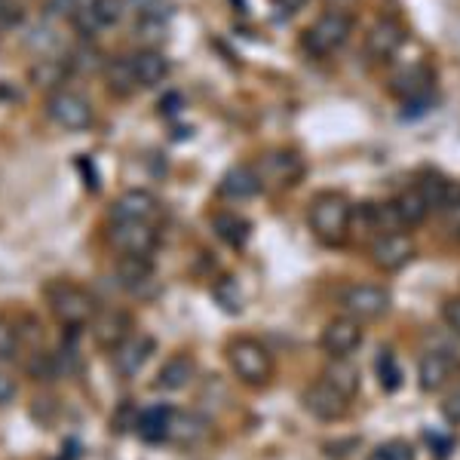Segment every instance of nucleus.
Wrapping results in <instances>:
<instances>
[{
	"instance_id": "a211bd4d",
	"label": "nucleus",
	"mask_w": 460,
	"mask_h": 460,
	"mask_svg": "<svg viewBox=\"0 0 460 460\" xmlns=\"http://www.w3.org/2000/svg\"><path fill=\"white\" fill-rule=\"evenodd\" d=\"M457 362L445 350H427L418 362V384L424 393H439L451 384Z\"/></svg>"
},
{
	"instance_id": "f257e3e1",
	"label": "nucleus",
	"mask_w": 460,
	"mask_h": 460,
	"mask_svg": "<svg viewBox=\"0 0 460 460\" xmlns=\"http://www.w3.org/2000/svg\"><path fill=\"white\" fill-rule=\"evenodd\" d=\"M307 221H310V230L319 243L325 246H341L350 234V225H353V206L350 199L338 190H323L310 199V212H307Z\"/></svg>"
},
{
	"instance_id": "b1692460",
	"label": "nucleus",
	"mask_w": 460,
	"mask_h": 460,
	"mask_svg": "<svg viewBox=\"0 0 460 460\" xmlns=\"http://www.w3.org/2000/svg\"><path fill=\"white\" fill-rule=\"evenodd\" d=\"M194 375H197L194 359H190L188 353H175L172 359L163 362V368L157 372V381H154V387L166 390V393H178V390H184L190 381H194Z\"/></svg>"
},
{
	"instance_id": "bb28decb",
	"label": "nucleus",
	"mask_w": 460,
	"mask_h": 460,
	"mask_svg": "<svg viewBox=\"0 0 460 460\" xmlns=\"http://www.w3.org/2000/svg\"><path fill=\"white\" fill-rule=\"evenodd\" d=\"M105 80H108V89L114 95H132L138 89V80H136V71H132V58L129 56H114L108 58L105 65Z\"/></svg>"
},
{
	"instance_id": "4be33fe9",
	"label": "nucleus",
	"mask_w": 460,
	"mask_h": 460,
	"mask_svg": "<svg viewBox=\"0 0 460 460\" xmlns=\"http://www.w3.org/2000/svg\"><path fill=\"white\" fill-rule=\"evenodd\" d=\"M132 58V71H136L138 89H154L169 77V58L160 49H138Z\"/></svg>"
},
{
	"instance_id": "72a5a7b5",
	"label": "nucleus",
	"mask_w": 460,
	"mask_h": 460,
	"mask_svg": "<svg viewBox=\"0 0 460 460\" xmlns=\"http://www.w3.org/2000/svg\"><path fill=\"white\" fill-rule=\"evenodd\" d=\"M28 375L34 377V381H56V377H62V366H58V356L56 353H47V350H37L31 353V359H28Z\"/></svg>"
},
{
	"instance_id": "37998d69",
	"label": "nucleus",
	"mask_w": 460,
	"mask_h": 460,
	"mask_svg": "<svg viewBox=\"0 0 460 460\" xmlns=\"http://www.w3.org/2000/svg\"><path fill=\"white\" fill-rule=\"evenodd\" d=\"M273 6H277L279 13H288V16H292V13H298L304 4H307V0H270Z\"/></svg>"
},
{
	"instance_id": "c85d7f7f",
	"label": "nucleus",
	"mask_w": 460,
	"mask_h": 460,
	"mask_svg": "<svg viewBox=\"0 0 460 460\" xmlns=\"http://www.w3.org/2000/svg\"><path fill=\"white\" fill-rule=\"evenodd\" d=\"M414 188L424 194V199L429 203V209L433 212H442V206L448 203V197H451V190H455V184L448 181L445 175H439V172H424L418 178V184Z\"/></svg>"
},
{
	"instance_id": "a878e982",
	"label": "nucleus",
	"mask_w": 460,
	"mask_h": 460,
	"mask_svg": "<svg viewBox=\"0 0 460 460\" xmlns=\"http://www.w3.org/2000/svg\"><path fill=\"white\" fill-rule=\"evenodd\" d=\"M393 206H396V212H399V218H402V227H418V225H424V221L433 215V209H429V203L424 199V194H420L418 188H408L402 190L396 199H393Z\"/></svg>"
},
{
	"instance_id": "6ab92c4d",
	"label": "nucleus",
	"mask_w": 460,
	"mask_h": 460,
	"mask_svg": "<svg viewBox=\"0 0 460 460\" xmlns=\"http://www.w3.org/2000/svg\"><path fill=\"white\" fill-rule=\"evenodd\" d=\"M154 350H157V341H154L151 335H129L114 350V368L123 377L138 375L145 368V362L154 356Z\"/></svg>"
},
{
	"instance_id": "f704fd0d",
	"label": "nucleus",
	"mask_w": 460,
	"mask_h": 460,
	"mask_svg": "<svg viewBox=\"0 0 460 460\" xmlns=\"http://www.w3.org/2000/svg\"><path fill=\"white\" fill-rule=\"evenodd\" d=\"M377 368V381H381V387L387 393H396L399 387H402V368H399L396 356H393V350H381V356H377L375 362Z\"/></svg>"
},
{
	"instance_id": "20e7f679",
	"label": "nucleus",
	"mask_w": 460,
	"mask_h": 460,
	"mask_svg": "<svg viewBox=\"0 0 460 460\" xmlns=\"http://www.w3.org/2000/svg\"><path fill=\"white\" fill-rule=\"evenodd\" d=\"M353 16L347 10H325L314 25L304 31V49L316 58H329L347 47L353 34Z\"/></svg>"
},
{
	"instance_id": "aec40b11",
	"label": "nucleus",
	"mask_w": 460,
	"mask_h": 460,
	"mask_svg": "<svg viewBox=\"0 0 460 460\" xmlns=\"http://www.w3.org/2000/svg\"><path fill=\"white\" fill-rule=\"evenodd\" d=\"M154 261L147 255H123L117 261V283H120L126 292L142 295L145 286L154 283Z\"/></svg>"
},
{
	"instance_id": "39448f33",
	"label": "nucleus",
	"mask_w": 460,
	"mask_h": 460,
	"mask_svg": "<svg viewBox=\"0 0 460 460\" xmlns=\"http://www.w3.org/2000/svg\"><path fill=\"white\" fill-rule=\"evenodd\" d=\"M43 108H47L49 120L68 132H84L95 120L89 99L80 93H74V89H56V93H49L47 102H43Z\"/></svg>"
},
{
	"instance_id": "ea45409f",
	"label": "nucleus",
	"mask_w": 460,
	"mask_h": 460,
	"mask_svg": "<svg viewBox=\"0 0 460 460\" xmlns=\"http://www.w3.org/2000/svg\"><path fill=\"white\" fill-rule=\"evenodd\" d=\"M442 319L455 335H460V298H451L448 304L442 307Z\"/></svg>"
},
{
	"instance_id": "4c0bfd02",
	"label": "nucleus",
	"mask_w": 460,
	"mask_h": 460,
	"mask_svg": "<svg viewBox=\"0 0 460 460\" xmlns=\"http://www.w3.org/2000/svg\"><path fill=\"white\" fill-rule=\"evenodd\" d=\"M16 350H19V335L16 329H13V323H6L4 316H0V359H16Z\"/></svg>"
},
{
	"instance_id": "0eeeda50",
	"label": "nucleus",
	"mask_w": 460,
	"mask_h": 460,
	"mask_svg": "<svg viewBox=\"0 0 460 460\" xmlns=\"http://www.w3.org/2000/svg\"><path fill=\"white\" fill-rule=\"evenodd\" d=\"M433 84H436L433 68L424 62H418V65H408V68L393 74L390 93L396 95V99H402L405 108L427 111V105L433 102Z\"/></svg>"
},
{
	"instance_id": "9b49d317",
	"label": "nucleus",
	"mask_w": 460,
	"mask_h": 460,
	"mask_svg": "<svg viewBox=\"0 0 460 460\" xmlns=\"http://www.w3.org/2000/svg\"><path fill=\"white\" fill-rule=\"evenodd\" d=\"M368 255H372L377 270L396 273L414 258V243H411V236L402 234V230H393V234H377L372 249H368Z\"/></svg>"
},
{
	"instance_id": "58836bf2",
	"label": "nucleus",
	"mask_w": 460,
	"mask_h": 460,
	"mask_svg": "<svg viewBox=\"0 0 460 460\" xmlns=\"http://www.w3.org/2000/svg\"><path fill=\"white\" fill-rule=\"evenodd\" d=\"M442 411L451 424H460V381L448 390V396H445V402H442Z\"/></svg>"
},
{
	"instance_id": "6e6552de",
	"label": "nucleus",
	"mask_w": 460,
	"mask_h": 460,
	"mask_svg": "<svg viewBox=\"0 0 460 460\" xmlns=\"http://www.w3.org/2000/svg\"><path fill=\"white\" fill-rule=\"evenodd\" d=\"M108 240L114 249H120L123 255H154V249L160 246V234L154 227V221H111Z\"/></svg>"
},
{
	"instance_id": "79ce46f5",
	"label": "nucleus",
	"mask_w": 460,
	"mask_h": 460,
	"mask_svg": "<svg viewBox=\"0 0 460 460\" xmlns=\"http://www.w3.org/2000/svg\"><path fill=\"white\" fill-rule=\"evenodd\" d=\"M13 396H16V381H13L6 372H0V405L10 402Z\"/></svg>"
},
{
	"instance_id": "f8f14e48",
	"label": "nucleus",
	"mask_w": 460,
	"mask_h": 460,
	"mask_svg": "<svg viewBox=\"0 0 460 460\" xmlns=\"http://www.w3.org/2000/svg\"><path fill=\"white\" fill-rule=\"evenodd\" d=\"M264 188L261 175H258L255 166H249V163H236V166H230L225 175H221L218 181V197L221 199H230V203H246V199L258 197Z\"/></svg>"
},
{
	"instance_id": "e433bc0d",
	"label": "nucleus",
	"mask_w": 460,
	"mask_h": 460,
	"mask_svg": "<svg viewBox=\"0 0 460 460\" xmlns=\"http://www.w3.org/2000/svg\"><path fill=\"white\" fill-rule=\"evenodd\" d=\"M93 0H47V16L53 19H74L77 13H84Z\"/></svg>"
},
{
	"instance_id": "c9c22d12",
	"label": "nucleus",
	"mask_w": 460,
	"mask_h": 460,
	"mask_svg": "<svg viewBox=\"0 0 460 460\" xmlns=\"http://www.w3.org/2000/svg\"><path fill=\"white\" fill-rule=\"evenodd\" d=\"M368 460H414V448L405 439H393L387 445H381L377 451H372Z\"/></svg>"
},
{
	"instance_id": "dca6fc26",
	"label": "nucleus",
	"mask_w": 460,
	"mask_h": 460,
	"mask_svg": "<svg viewBox=\"0 0 460 460\" xmlns=\"http://www.w3.org/2000/svg\"><path fill=\"white\" fill-rule=\"evenodd\" d=\"M160 215V199L145 188L123 190L111 206V221H154Z\"/></svg>"
},
{
	"instance_id": "423d86ee",
	"label": "nucleus",
	"mask_w": 460,
	"mask_h": 460,
	"mask_svg": "<svg viewBox=\"0 0 460 460\" xmlns=\"http://www.w3.org/2000/svg\"><path fill=\"white\" fill-rule=\"evenodd\" d=\"M338 301H341V310H344L347 316L359 319V323H375V319L387 316V310H390V292L375 283H353V286L341 288Z\"/></svg>"
},
{
	"instance_id": "ddd939ff",
	"label": "nucleus",
	"mask_w": 460,
	"mask_h": 460,
	"mask_svg": "<svg viewBox=\"0 0 460 460\" xmlns=\"http://www.w3.org/2000/svg\"><path fill=\"white\" fill-rule=\"evenodd\" d=\"M258 175H261V181L270 184V188H292L304 175V160L295 151H273L261 160Z\"/></svg>"
},
{
	"instance_id": "2f4dec72",
	"label": "nucleus",
	"mask_w": 460,
	"mask_h": 460,
	"mask_svg": "<svg viewBox=\"0 0 460 460\" xmlns=\"http://www.w3.org/2000/svg\"><path fill=\"white\" fill-rule=\"evenodd\" d=\"M212 298L225 314H243L246 307V298H243V288L234 277H221L218 283L212 286Z\"/></svg>"
},
{
	"instance_id": "4468645a",
	"label": "nucleus",
	"mask_w": 460,
	"mask_h": 460,
	"mask_svg": "<svg viewBox=\"0 0 460 460\" xmlns=\"http://www.w3.org/2000/svg\"><path fill=\"white\" fill-rule=\"evenodd\" d=\"M405 43V28L396 19H377L366 31V56L372 62H387Z\"/></svg>"
},
{
	"instance_id": "393cba45",
	"label": "nucleus",
	"mask_w": 460,
	"mask_h": 460,
	"mask_svg": "<svg viewBox=\"0 0 460 460\" xmlns=\"http://www.w3.org/2000/svg\"><path fill=\"white\" fill-rule=\"evenodd\" d=\"M212 227H215V236L225 240L227 246H234V249H243L252 236L249 218H243L240 212H218L212 218Z\"/></svg>"
},
{
	"instance_id": "a19ab883",
	"label": "nucleus",
	"mask_w": 460,
	"mask_h": 460,
	"mask_svg": "<svg viewBox=\"0 0 460 460\" xmlns=\"http://www.w3.org/2000/svg\"><path fill=\"white\" fill-rule=\"evenodd\" d=\"M19 19H22V6H16L13 0H0V31L6 25H16Z\"/></svg>"
},
{
	"instance_id": "5701e85b",
	"label": "nucleus",
	"mask_w": 460,
	"mask_h": 460,
	"mask_svg": "<svg viewBox=\"0 0 460 460\" xmlns=\"http://www.w3.org/2000/svg\"><path fill=\"white\" fill-rule=\"evenodd\" d=\"M172 414L175 408L169 405H151L145 411L136 414V429L145 442L157 445V442H169V427H172Z\"/></svg>"
},
{
	"instance_id": "412c9836",
	"label": "nucleus",
	"mask_w": 460,
	"mask_h": 460,
	"mask_svg": "<svg viewBox=\"0 0 460 460\" xmlns=\"http://www.w3.org/2000/svg\"><path fill=\"white\" fill-rule=\"evenodd\" d=\"M71 65H68V56H47V58H37L28 71V80L37 86V89H47V93H56V89H65L62 84L71 77Z\"/></svg>"
},
{
	"instance_id": "473e14b6",
	"label": "nucleus",
	"mask_w": 460,
	"mask_h": 460,
	"mask_svg": "<svg viewBox=\"0 0 460 460\" xmlns=\"http://www.w3.org/2000/svg\"><path fill=\"white\" fill-rule=\"evenodd\" d=\"M28 47L34 49L37 58H47V56H62V37H58L49 25H37L28 34Z\"/></svg>"
},
{
	"instance_id": "c756f323",
	"label": "nucleus",
	"mask_w": 460,
	"mask_h": 460,
	"mask_svg": "<svg viewBox=\"0 0 460 460\" xmlns=\"http://www.w3.org/2000/svg\"><path fill=\"white\" fill-rule=\"evenodd\" d=\"M206 436V420H199L197 414L188 411H175L172 414V427H169V442L178 445H194Z\"/></svg>"
},
{
	"instance_id": "9d476101",
	"label": "nucleus",
	"mask_w": 460,
	"mask_h": 460,
	"mask_svg": "<svg viewBox=\"0 0 460 460\" xmlns=\"http://www.w3.org/2000/svg\"><path fill=\"white\" fill-rule=\"evenodd\" d=\"M307 414H314L316 420H341L347 411H350V396H344L338 387H332L329 381H314L301 396Z\"/></svg>"
},
{
	"instance_id": "f03ea898",
	"label": "nucleus",
	"mask_w": 460,
	"mask_h": 460,
	"mask_svg": "<svg viewBox=\"0 0 460 460\" xmlns=\"http://www.w3.org/2000/svg\"><path fill=\"white\" fill-rule=\"evenodd\" d=\"M47 307L65 329H84L95 316V298L84 286L71 283V279H53L43 288Z\"/></svg>"
},
{
	"instance_id": "7ed1b4c3",
	"label": "nucleus",
	"mask_w": 460,
	"mask_h": 460,
	"mask_svg": "<svg viewBox=\"0 0 460 460\" xmlns=\"http://www.w3.org/2000/svg\"><path fill=\"white\" fill-rule=\"evenodd\" d=\"M227 362L234 375L240 377L246 387H264L273 375V356L258 338H234L227 344Z\"/></svg>"
},
{
	"instance_id": "f3484780",
	"label": "nucleus",
	"mask_w": 460,
	"mask_h": 460,
	"mask_svg": "<svg viewBox=\"0 0 460 460\" xmlns=\"http://www.w3.org/2000/svg\"><path fill=\"white\" fill-rule=\"evenodd\" d=\"M123 10H126V0H93V4H89L84 13H77L71 22H74V28L84 34V40H89V37H95L102 28L117 25V22L123 19Z\"/></svg>"
},
{
	"instance_id": "7c9ffc66",
	"label": "nucleus",
	"mask_w": 460,
	"mask_h": 460,
	"mask_svg": "<svg viewBox=\"0 0 460 460\" xmlns=\"http://www.w3.org/2000/svg\"><path fill=\"white\" fill-rule=\"evenodd\" d=\"M68 65L74 74H95V71H105L108 58L99 53V47L95 43L84 40L80 47H74L68 53Z\"/></svg>"
},
{
	"instance_id": "cd10ccee",
	"label": "nucleus",
	"mask_w": 460,
	"mask_h": 460,
	"mask_svg": "<svg viewBox=\"0 0 460 460\" xmlns=\"http://www.w3.org/2000/svg\"><path fill=\"white\" fill-rule=\"evenodd\" d=\"M323 381H329L332 387H338L344 396L353 399L356 393H359L362 377H359V368H356L350 359H332L323 372Z\"/></svg>"
},
{
	"instance_id": "2eb2a0df",
	"label": "nucleus",
	"mask_w": 460,
	"mask_h": 460,
	"mask_svg": "<svg viewBox=\"0 0 460 460\" xmlns=\"http://www.w3.org/2000/svg\"><path fill=\"white\" fill-rule=\"evenodd\" d=\"M93 338L99 347H105V350H117V347L123 344L126 338L132 335V329H136V323H132V316L126 314V310H102V314L93 316Z\"/></svg>"
},
{
	"instance_id": "1a4fd4ad",
	"label": "nucleus",
	"mask_w": 460,
	"mask_h": 460,
	"mask_svg": "<svg viewBox=\"0 0 460 460\" xmlns=\"http://www.w3.org/2000/svg\"><path fill=\"white\" fill-rule=\"evenodd\" d=\"M362 338H366V332H362V323L347 314H341L335 319H329L323 329V338H319V344H323V350L332 356V359H347L356 347L362 344Z\"/></svg>"
}]
</instances>
